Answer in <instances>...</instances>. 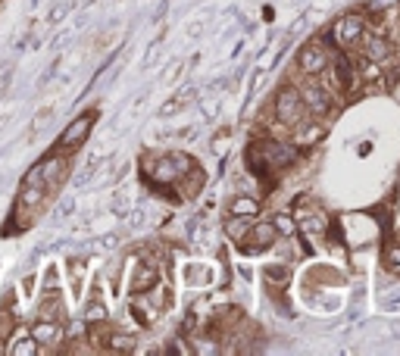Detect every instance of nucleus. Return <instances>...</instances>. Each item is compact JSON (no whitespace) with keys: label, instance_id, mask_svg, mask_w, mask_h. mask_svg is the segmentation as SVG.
Returning <instances> with one entry per match:
<instances>
[{"label":"nucleus","instance_id":"nucleus-3","mask_svg":"<svg viewBox=\"0 0 400 356\" xmlns=\"http://www.w3.org/2000/svg\"><path fill=\"white\" fill-rule=\"evenodd\" d=\"M275 116L282 119V122H297L300 119V94L294 88H282L275 97Z\"/></svg>","mask_w":400,"mask_h":356},{"label":"nucleus","instance_id":"nucleus-15","mask_svg":"<svg viewBox=\"0 0 400 356\" xmlns=\"http://www.w3.org/2000/svg\"><path fill=\"white\" fill-rule=\"evenodd\" d=\"M335 69H338V81H341L344 88H350V66H347V57L344 54H335Z\"/></svg>","mask_w":400,"mask_h":356},{"label":"nucleus","instance_id":"nucleus-8","mask_svg":"<svg viewBox=\"0 0 400 356\" xmlns=\"http://www.w3.org/2000/svg\"><path fill=\"white\" fill-rule=\"evenodd\" d=\"M35 319H54V322H63V319H66V306H63V300H59L54 291H47V297L38 303Z\"/></svg>","mask_w":400,"mask_h":356},{"label":"nucleus","instance_id":"nucleus-5","mask_svg":"<svg viewBox=\"0 0 400 356\" xmlns=\"http://www.w3.org/2000/svg\"><path fill=\"white\" fill-rule=\"evenodd\" d=\"M4 353H10V356H35V353H41V347H38V340L28 335V328H16V335L10 331V338H6Z\"/></svg>","mask_w":400,"mask_h":356},{"label":"nucleus","instance_id":"nucleus-9","mask_svg":"<svg viewBox=\"0 0 400 356\" xmlns=\"http://www.w3.org/2000/svg\"><path fill=\"white\" fill-rule=\"evenodd\" d=\"M360 38H363V22L347 13V16L338 22V28H335V41L338 44H353V41H360Z\"/></svg>","mask_w":400,"mask_h":356},{"label":"nucleus","instance_id":"nucleus-7","mask_svg":"<svg viewBox=\"0 0 400 356\" xmlns=\"http://www.w3.org/2000/svg\"><path fill=\"white\" fill-rule=\"evenodd\" d=\"M263 156H266V166H291L297 160V147H291V144H266L263 147Z\"/></svg>","mask_w":400,"mask_h":356},{"label":"nucleus","instance_id":"nucleus-19","mask_svg":"<svg viewBox=\"0 0 400 356\" xmlns=\"http://www.w3.org/2000/svg\"><path fill=\"white\" fill-rule=\"evenodd\" d=\"M384 266L400 272V247H388V250H384Z\"/></svg>","mask_w":400,"mask_h":356},{"label":"nucleus","instance_id":"nucleus-26","mask_svg":"<svg viewBox=\"0 0 400 356\" xmlns=\"http://www.w3.org/2000/svg\"><path fill=\"white\" fill-rule=\"evenodd\" d=\"M66 13H69V6H66V4H63V6H59V4H57V6H54V10H50V16H47V19H50V22H59V19H63V16H66Z\"/></svg>","mask_w":400,"mask_h":356},{"label":"nucleus","instance_id":"nucleus-28","mask_svg":"<svg viewBox=\"0 0 400 356\" xmlns=\"http://www.w3.org/2000/svg\"><path fill=\"white\" fill-rule=\"evenodd\" d=\"M198 350L200 353H219V347H213V344H198Z\"/></svg>","mask_w":400,"mask_h":356},{"label":"nucleus","instance_id":"nucleus-11","mask_svg":"<svg viewBox=\"0 0 400 356\" xmlns=\"http://www.w3.org/2000/svg\"><path fill=\"white\" fill-rule=\"evenodd\" d=\"M304 97H307L309 110H313L316 116H322V113L328 110V94H326V88H322V85H309V88H304Z\"/></svg>","mask_w":400,"mask_h":356},{"label":"nucleus","instance_id":"nucleus-24","mask_svg":"<svg viewBox=\"0 0 400 356\" xmlns=\"http://www.w3.org/2000/svg\"><path fill=\"white\" fill-rule=\"evenodd\" d=\"M400 0H372L369 4V10H375V13H382V10H388V6H397Z\"/></svg>","mask_w":400,"mask_h":356},{"label":"nucleus","instance_id":"nucleus-2","mask_svg":"<svg viewBox=\"0 0 400 356\" xmlns=\"http://www.w3.org/2000/svg\"><path fill=\"white\" fill-rule=\"evenodd\" d=\"M28 335L38 340V347H41V350H54V347H59V340H63V322L35 319L32 328H28Z\"/></svg>","mask_w":400,"mask_h":356},{"label":"nucleus","instance_id":"nucleus-18","mask_svg":"<svg viewBox=\"0 0 400 356\" xmlns=\"http://www.w3.org/2000/svg\"><path fill=\"white\" fill-rule=\"evenodd\" d=\"M13 325H16V319H13V316H10V309H0V340H6V338H10Z\"/></svg>","mask_w":400,"mask_h":356},{"label":"nucleus","instance_id":"nucleus-1","mask_svg":"<svg viewBox=\"0 0 400 356\" xmlns=\"http://www.w3.org/2000/svg\"><path fill=\"white\" fill-rule=\"evenodd\" d=\"M94 122H97V110H88V113H81V116H75L72 122L63 128V134H59L57 150H63V154H72V150H79L81 144L88 141V134H91Z\"/></svg>","mask_w":400,"mask_h":356},{"label":"nucleus","instance_id":"nucleus-20","mask_svg":"<svg viewBox=\"0 0 400 356\" xmlns=\"http://www.w3.org/2000/svg\"><path fill=\"white\" fill-rule=\"evenodd\" d=\"M319 134H322V128H319V125H313V128H304V132L297 134V141H300V144H313L316 138H319Z\"/></svg>","mask_w":400,"mask_h":356},{"label":"nucleus","instance_id":"nucleus-10","mask_svg":"<svg viewBox=\"0 0 400 356\" xmlns=\"http://www.w3.org/2000/svg\"><path fill=\"white\" fill-rule=\"evenodd\" d=\"M154 285H156V266L154 263H141L138 272H135V278H132V291L135 294H147Z\"/></svg>","mask_w":400,"mask_h":356},{"label":"nucleus","instance_id":"nucleus-25","mask_svg":"<svg viewBox=\"0 0 400 356\" xmlns=\"http://www.w3.org/2000/svg\"><path fill=\"white\" fill-rule=\"evenodd\" d=\"M44 291H57V269H47V278H44Z\"/></svg>","mask_w":400,"mask_h":356},{"label":"nucleus","instance_id":"nucleus-21","mask_svg":"<svg viewBox=\"0 0 400 356\" xmlns=\"http://www.w3.org/2000/svg\"><path fill=\"white\" fill-rule=\"evenodd\" d=\"M50 119H54V110L47 107V110H41V113H38V119H35V125H32V128H35V132H41V128L47 125Z\"/></svg>","mask_w":400,"mask_h":356},{"label":"nucleus","instance_id":"nucleus-22","mask_svg":"<svg viewBox=\"0 0 400 356\" xmlns=\"http://www.w3.org/2000/svg\"><path fill=\"white\" fill-rule=\"evenodd\" d=\"M110 340H113V344H110L113 350H132V347H135L132 338H122V335H116V338H110Z\"/></svg>","mask_w":400,"mask_h":356},{"label":"nucleus","instance_id":"nucleus-23","mask_svg":"<svg viewBox=\"0 0 400 356\" xmlns=\"http://www.w3.org/2000/svg\"><path fill=\"white\" fill-rule=\"evenodd\" d=\"M10 81H13V66H4V69H0V94L10 88Z\"/></svg>","mask_w":400,"mask_h":356},{"label":"nucleus","instance_id":"nucleus-12","mask_svg":"<svg viewBox=\"0 0 400 356\" xmlns=\"http://www.w3.org/2000/svg\"><path fill=\"white\" fill-rule=\"evenodd\" d=\"M229 213L241 216V219H251V216L260 213V200H253V197H235L232 207H229Z\"/></svg>","mask_w":400,"mask_h":356},{"label":"nucleus","instance_id":"nucleus-6","mask_svg":"<svg viewBox=\"0 0 400 356\" xmlns=\"http://www.w3.org/2000/svg\"><path fill=\"white\" fill-rule=\"evenodd\" d=\"M297 63H300V69H304L307 75H316V72L326 69L328 57H326V50H322V47H316V44H307V47H300Z\"/></svg>","mask_w":400,"mask_h":356},{"label":"nucleus","instance_id":"nucleus-4","mask_svg":"<svg viewBox=\"0 0 400 356\" xmlns=\"http://www.w3.org/2000/svg\"><path fill=\"white\" fill-rule=\"evenodd\" d=\"M244 241H253V244H241L244 253H260V250H266L275 241V225L273 222H256L253 229L247 231Z\"/></svg>","mask_w":400,"mask_h":356},{"label":"nucleus","instance_id":"nucleus-13","mask_svg":"<svg viewBox=\"0 0 400 356\" xmlns=\"http://www.w3.org/2000/svg\"><path fill=\"white\" fill-rule=\"evenodd\" d=\"M266 282L269 285H288L291 282V269L288 266H282V263H273V266H266Z\"/></svg>","mask_w":400,"mask_h":356},{"label":"nucleus","instance_id":"nucleus-27","mask_svg":"<svg viewBox=\"0 0 400 356\" xmlns=\"http://www.w3.org/2000/svg\"><path fill=\"white\" fill-rule=\"evenodd\" d=\"M22 287H25V294H32V287H35V275H25V282H22Z\"/></svg>","mask_w":400,"mask_h":356},{"label":"nucleus","instance_id":"nucleus-14","mask_svg":"<svg viewBox=\"0 0 400 356\" xmlns=\"http://www.w3.org/2000/svg\"><path fill=\"white\" fill-rule=\"evenodd\" d=\"M360 41H366V57L369 59H384L388 57V44H384V38H360Z\"/></svg>","mask_w":400,"mask_h":356},{"label":"nucleus","instance_id":"nucleus-16","mask_svg":"<svg viewBox=\"0 0 400 356\" xmlns=\"http://www.w3.org/2000/svg\"><path fill=\"white\" fill-rule=\"evenodd\" d=\"M103 319H107V306H103V303H88V306H85V322H103Z\"/></svg>","mask_w":400,"mask_h":356},{"label":"nucleus","instance_id":"nucleus-17","mask_svg":"<svg viewBox=\"0 0 400 356\" xmlns=\"http://www.w3.org/2000/svg\"><path fill=\"white\" fill-rule=\"evenodd\" d=\"M273 225H275V231H282V234H288V238H291V234H294V231H297V225H294V219H291L288 213H278Z\"/></svg>","mask_w":400,"mask_h":356}]
</instances>
